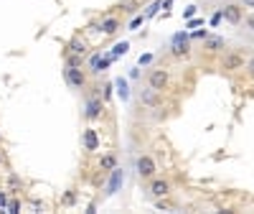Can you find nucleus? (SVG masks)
I'll list each match as a JSON object with an SVG mask.
<instances>
[{
  "label": "nucleus",
  "mask_w": 254,
  "mask_h": 214,
  "mask_svg": "<svg viewBox=\"0 0 254 214\" xmlns=\"http://www.w3.org/2000/svg\"><path fill=\"white\" fill-rule=\"evenodd\" d=\"M171 56L173 59H188L190 56V33L186 28L173 33V38H171Z\"/></svg>",
  "instance_id": "f257e3e1"
},
{
  "label": "nucleus",
  "mask_w": 254,
  "mask_h": 214,
  "mask_svg": "<svg viewBox=\"0 0 254 214\" xmlns=\"http://www.w3.org/2000/svg\"><path fill=\"white\" fill-rule=\"evenodd\" d=\"M64 82H66L71 90H87L89 77L84 72V67H66V64H64Z\"/></svg>",
  "instance_id": "f03ea898"
},
{
  "label": "nucleus",
  "mask_w": 254,
  "mask_h": 214,
  "mask_svg": "<svg viewBox=\"0 0 254 214\" xmlns=\"http://www.w3.org/2000/svg\"><path fill=\"white\" fill-rule=\"evenodd\" d=\"M135 171H137V176H140L142 181H150L153 176H158V163H155L153 156L142 153V156H137V161H135Z\"/></svg>",
  "instance_id": "7ed1b4c3"
},
{
  "label": "nucleus",
  "mask_w": 254,
  "mask_h": 214,
  "mask_svg": "<svg viewBox=\"0 0 254 214\" xmlns=\"http://www.w3.org/2000/svg\"><path fill=\"white\" fill-rule=\"evenodd\" d=\"M147 84H150L153 90L158 92H165L168 87H171V72H168L165 67H155L147 72Z\"/></svg>",
  "instance_id": "20e7f679"
},
{
  "label": "nucleus",
  "mask_w": 254,
  "mask_h": 214,
  "mask_svg": "<svg viewBox=\"0 0 254 214\" xmlns=\"http://www.w3.org/2000/svg\"><path fill=\"white\" fill-rule=\"evenodd\" d=\"M102 115H104L102 97H97V95L87 97V105H84V117H87V122H97V120H102Z\"/></svg>",
  "instance_id": "39448f33"
},
{
  "label": "nucleus",
  "mask_w": 254,
  "mask_h": 214,
  "mask_svg": "<svg viewBox=\"0 0 254 214\" xmlns=\"http://www.w3.org/2000/svg\"><path fill=\"white\" fill-rule=\"evenodd\" d=\"M221 13H224V20L231 26H242V20H244V5L242 3H224L221 5Z\"/></svg>",
  "instance_id": "423d86ee"
},
{
  "label": "nucleus",
  "mask_w": 254,
  "mask_h": 214,
  "mask_svg": "<svg viewBox=\"0 0 254 214\" xmlns=\"http://www.w3.org/2000/svg\"><path fill=\"white\" fill-rule=\"evenodd\" d=\"M247 64H244V56L239 51H224L221 54V69L224 72H239Z\"/></svg>",
  "instance_id": "0eeeda50"
},
{
  "label": "nucleus",
  "mask_w": 254,
  "mask_h": 214,
  "mask_svg": "<svg viewBox=\"0 0 254 214\" xmlns=\"http://www.w3.org/2000/svg\"><path fill=\"white\" fill-rule=\"evenodd\" d=\"M125 184V168H115L112 174H110V181H107V186H104V194H102V199H110V197H115L117 191H120V186Z\"/></svg>",
  "instance_id": "6e6552de"
},
{
  "label": "nucleus",
  "mask_w": 254,
  "mask_h": 214,
  "mask_svg": "<svg viewBox=\"0 0 254 214\" xmlns=\"http://www.w3.org/2000/svg\"><path fill=\"white\" fill-rule=\"evenodd\" d=\"M147 194L153 199H160V197H168L171 194V181L163 179V176H153L150 184H147Z\"/></svg>",
  "instance_id": "1a4fd4ad"
},
{
  "label": "nucleus",
  "mask_w": 254,
  "mask_h": 214,
  "mask_svg": "<svg viewBox=\"0 0 254 214\" xmlns=\"http://www.w3.org/2000/svg\"><path fill=\"white\" fill-rule=\"evenodd\" d=\"M120 28H122V18L120 15H104L97 23V31L102 36H115V33H120Z\"/></svg>",
  "instance_id": "9d476101"
},
{
  "label": "nucleus",
  "mask_w": 254,
  "mask_h": 214,
  "mask_svg": "<svg viewBox=\"0 0 254 214\" xmlns=\"http://www.w3.org/2000/svg\"><path fill=\"white\" fill-rule=\"evenodd\" d=\"M137 97H140V102H142L145 107H150V110H155V107H160V105H163V92L153 90L150 84H147L145 90H140V92H137Z\"/></svg>",
  "instance_id": "9b49d317"
},
{
  "label": "nucleus",
  "mask_w": 254,
  "mask_h": 214,
  "mask_svg": "<svg viewBox=\"0 0 254 214\" xmlns=\"http://www.w3.org/2000/svg\"><path fill=\"white\" fill-rule=\"evenodd\" d=\"M203 51H206V54H224V51H226V38L219 36V33H211V36L203 41Z\"/></svg>",
  "instance_id": "f8f14e48"
},
{
  "label": "nucleus",
  "mask_w": 254,
  "mask_h": 214,
  "mask_svg": "<svg viewBox=\"0 0 254 214\" xmlns=\"http://www.w3.org/2000/svg\"><path fill=\"white\" fill-rule=\"evenodd\" d=\"M81 145H84V151H87V153H94V151H99L102 140H99V133L94 130V127H87V130L81 133Z\"/></svg>",
  "instance_id": "ddd939ff"
},
{
  "label": "nucleus",
  "mask_w": 254,
  "mask_h": 214,
  "mask_svg": "<svg viewBox=\"0 0 254 214\" xmlns=\"http://www.w3.org/2000/svg\"><path fill=\"white\" fill-rule=\"evenodd\" d=\"M64 51H71V54H81V56H87V51H89V44H87V38H81V36H74L69 44H66V49Z\"/></svg>",
  "instance_id": "4468645a"
},
{
  "label": "nucleus",
  "mask_w": 254,
  "mask_h": 214,
  "mask_svg": "<svg viewBox=\"0 0 254 214\" xmlns=\"http://www.w3.org/2000/svg\"><path fill=\"white\" fill-rule=\"evenodd\" d=\"M99 171H102V174H112V171L117 168V156L115 153H104L102 158H99Z\"/></svg>",
  "instance_id": "2eb2a0df"
},
{
  "label": "nucleus",
  "mask_w": 254,
  "mask_h": 214,
  "mask_svg": "<svg viewBox=\"0 0 254 214\" xmlns=\"http://www.w3.org/2000/svg\"><path fill=\"white\" fill-rule=\"evenodd\" d=\"M112 84H115L117 95L122 97V102H125V100H130V84H127V79H125V77H117Z\"/></svg>",
  "instance_id": "dca6fc26"
},
{
  "label": "nucleus",
  "mask_w": 254,
  "mask_h": 214,
  "mask_svg": "<svg viewBox=\"0 0 254 214\" xmlns=\"http://www.w3.org/2000/svg\"><path fill=\"white\" fill-rule=\"evenodd\" d=\"M64 64H66V67H84V56L81 54H71V51H64Z\"/></svg>",
  "instance_id": "f3484780"
},
{
  "label": "nucleus",
  "mask_w": 254,
  "mask_h": 214,
  "mask_svg": "<svg viewBox=\"0 0 254 214\" xmlns=\"http://www.w3.org/2000/svg\"><path fill=\"white\" fill-rule=\"evenodd\" d=\"M23 179H20V176H15V174H10L8 176V191H10V194H15V191H23Z\"/></svg>",
  "instance_id": "a211bd4d"
},
{
  "label": "nucleus",
  "mask_w": 254,
  "mask_h": 214,
  "mask_svg": "<svg viewBox=\"0 0 254 214\" xmlns=\"http://www.w3.org/2000/svg\"><path fill=\"white\" fill-rule=\"evenodd\" d=\"M127 51H130V44H127V41H120V44H115V46H112V51H110V54L117 59V56H125Z\"/></svg>",
  "instance_id": "6ab92c4d"
},
{
  "label": "nucleus",
  "mask_w": 254,
  "mask_h": 214,
  "mask_svg": "<svg viewBox=\"0 0 254 214\" xmlns=\"http://www.w3.org/2000/svg\"><path fill=\"white\" fill-rule=\"evenodd\" d=\"M74 204H76V191H74V189H69L66 194L61 197V207H74Z\"/></svg>",
  "instance_id": "aec40b11"
},
{
  "label": "nucleus",
  "mask_w": 254,
  "mask_h": 214,
  "mask_svg": "<svg viewBox=\"0 0 254 214\" xmlns=\"http://www.w3.org/2000/svg\"><path fill=\"white\" fill-rule=\"evenodd\" d=\"M160 8H163V0H153V3L145 8V18H153V15L160 10Z\"/></svg>",
  "instance_id": "412c9836"
},
{
  "label": "nucleus",
  "mask_w": 254,
  "mask_h": 214,
  "mask_svg": "<svg viewBox=\"0 0 254 214\" xmlns=\"http://www.w3.org/2000/svg\"><path fill=\"white\" fill-rule=\"evenodd\" d=\"M201 26H203V18H196V15H193V18L186 20V31H196V28H201Z\"/></svg>",
  "instance_id": "4be33fe9"
},
{
  "label": "nucleus",
  "mask_w": 254,
  "mask_h": 214,
  "mask_svg": "<svg viewBox=\"0 0 254 214\" xmlns=\"http://www.w3.org/2000/svg\"><path fill=\"white\" fill-rule=\"evenodd\" d=\"M211 33L206 28H196V31H190V41H206Z\"/></svg>",
  "instance_id": "5701e85b"
},
{
  "label": "nucleus",
  "mask_w": 254,
  "mask_h": 214,
  "mask_svg": "<svg viewBox=\"0 0 254 214\" xmlns=\"http://www.w3.org/2000/svg\"><path fill=\"white\" fill-rule=\"evenodd\" d=\"M20 209H23V204H20V199H10V202H8V209H5V212H8V214H18Z\"/></svg>",
  "instance_id": "b1692460"
},
{
  "label": "nucleus",
  "mask_w": 254,
  "mask_h": 214,
  "mask_svg": "<svg viewBox=\"0 0 254 214\" xmlns=\"http://www.w3.org/2000/svg\"><path fill=\"white\" fill-rule=\"evenodd\" d=\"M142 20H147V18H145V13H140V15H135V18L130 20V26H127V28H130V31H137V28L142 26Z\"/></svg>",
  "instance_id": "393cba45"
},
{
  "label": "nucleus",
  "mask_w": 254,
  "mask_h": 214,
  "mask_svg": "<svg viewBox=\"0 0 254 214\" xmlns=\"http://www.w3.org/2000/svg\"><path fill=\"white\" fill-rule=\"evenodd\" d=\"M99 61H102V54H92V56H89V72H92V74H97Z\"/></svg>",
  "instance_id": "a878e982"
},
{
  "label": "nucleus",
  "mask_w": 254,
  "mask_h": 214,
  "mask_svg": "<svg viewBox=\"0 0 254 214\" xmlns=\"http://www.w3.org/2000/svg\"><path fill=\"white\" fill-rule=\"evenodd\" d=\"M242 23H244V28H247L249 33H254V13H247Z\"/></svg>",
  "instance_id": "bb28decb"
},
{
  "label": "nucleus",
  "mask_w": 254,
  "mask_h": 214,
  "mask_svg": "<svg viewBox=\"0 0 254 214\" xmlns=\"http://www.w3.org/2000/svg\"><path fill=\"white\" fill-rule=\"evenodd\" d=\"M8 189H0V212H5L8 209Z\"/></svg>",
  "instance_id": "cd10ccee"
},
{
  "label": "nucleus",
  "mask_w": 254,
  "mask_h": 214,
  "mask_svg": "<svg viewBox=\"0 0 254 214\" xmlns=\"http://www.w3.org/2000/svg\"><path fill=\"white\" fill-rule=\"evenodd\" d=\"M221 20H224V13H221V8H219V10H216L214 15H211V20H208V23H211V26H214V28H216V26L221 23Z\"/></svg>",
  "instance_id": "c85d7f7f"
},
{
  "label": "nucleus",
  "mask_w": 254,
  "mask_h": 214,
  "mask_svg": "<svg viewBox=\"0 0 254 214\" xmlns=\"http://www.w3.org/2000/svg\"><path fill=\"white\" fill-rule=\"evenodd\" d=\"M155 209H173V204L168 202L165 197H160V199H155Z\"/></svg>",
  "instance_id": "c756f323"
},
{
  "label": "nucleus",
  "mask_w": 254,
  "mask_h": 214,
  "mask_svg": "<svg viewBox=\"0 0 254 214\" xmlns=\"http://www.w3.org/2000/svg\"><path fill=\"white\" fill-rule=\"evenodd\" d=\"M153 59H155L153 54H142V56L137 59V64H140V67H147V64H153Z\"/></svg>",
  "instance_id": "7c9ffc66"
},
{
  "label": "nucleus",
  "mask_w": 254,
  "mask_h": 214,
  "mask_svg": "<svg viewBox=\"0 0 254 214\" xmlns=\"http://www.w3.org/2000/svg\"><path fill=\"white\" fill-rule=\"evenodd\" d=\"M196 13H198V5H188V8H186V10H183V18H186V20H188V18H193V15H196Z\"/></svg>",
  "instance_id": "2f4dec72"
},
{
  "label": "nucleus",
  "mask_w": 254,
  "mask_h": 214,
  "mask_svg": "<svg viewBox=\"0 0 254 214\" xmlns=\"http://www.w3.org/2000/svg\"><path fill=\"white\" fill-rule=\"evenodd\" d=\"M28 207H31L33 212H44V202H38V199H31V202H28Z\"/></svg>",
  "instance_id": "473e14b6"
},
{
  "label": "nucleus",
  "mask_w": 254,
  "mask_h": 214,
  "mask_svg": "<svg viewBox=\"0 0 254 214\" xmlns=\"http://www.w3.org/2000/svg\"><path fill=\"white\" fill-rule=\"evenodd\" d=\"M244 69H247V74H249V77L254 79V56H252V59L247 61V67H244Z\"/></svg>",
  "instance_id": "72a5a7b5"
},
{
  "label": "nucleus",
  "mask_w": 254,
  "mask_h": 214,
  "mask_svg": "<svg viewBox=\"0 0 254 214\" xmlns=\"http://www.w3.org/2000/svg\"><path fill=\"white\" fill-rule=\"evenodd\" d=\"M112 87H115V84H107V87H104V102L112 100Z\"/></svg>",
  "instance_id": "f704fd0d"
},
{
  "label": "nucleus",
  "mask_w": 254,
  "mask_h": 214,
  "mask_svg": "<svg viewBox=\"0 0 254 214\" xmlns=\"http://www.w3.org/2000/svg\"><path fill=\"white\" fill-rule=\"evenodd\" d=\"M239 3H242L244 8H254V0H239Z\"/></svg>",
  "instance_id": "c9c22d12"
},
{
  "label": "nucleus",
  "mask_w": 254,
  "mask_h": 214,
  "mask_svg": "<svg viewBox=\"0 0 254 214\" xmlns=\"http://www.w3.org/2000/svg\"><path fill=\"white\" fill-rule=\"evenodd\" d=\"M3 161H5V158H3V153H0V166H3Z\"/></svg>",
  "instance_id": "e433bc0d"
}]
</instances>
